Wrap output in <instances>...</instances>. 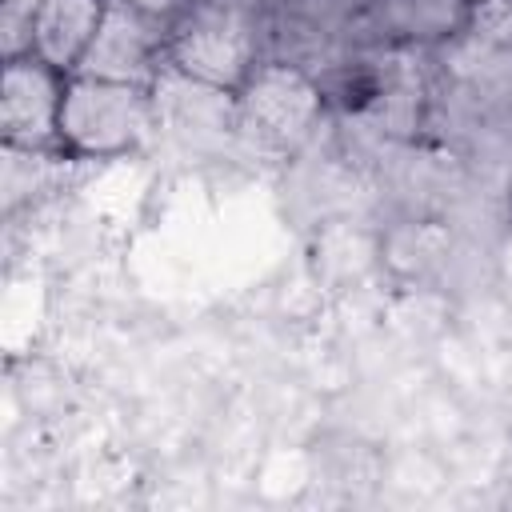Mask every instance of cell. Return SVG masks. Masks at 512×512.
I'll list each match as a JSON object with an SVG mask.
<instances>
[{
  "label": "cell",
  "mask_w": 512,
  "mask_h": 512,
  "mask_svg": "<svg viewBox=\"0 0 512 512\" xmlns=\"http://www.w3.org/2000/svg\"><path fill=\"white\" fill-rule=\"evenodd\" d=\"M160 56H168V20L136 8L132 0H108L104 20L72 76L156 84Z\"/></svg>",
  "instance_id": "4"
},
{
  "label": "cell",
  "mask_w": 512,
  "mask_h": 512,
  "mask_svg": "<svg viewBox=\"0 0 512 512\" xmlns=\"http://www.w3.org/2000/svg\"><path fill=\"white\" fill-rule=\"evenodd\" d=\"M372 32L400 44L452 40L468 24V0H368Z\"/></svg>",
  "instance_id": "7"
},
{
  "label": "cell",
  "mask_w": 512,
  "mask_h": 512,
  "mask_svg": "<svg viewBox=\"0 0 512 512\" xmlns=\"http://www.w3.org/2000/svg\"><path fill=\"white\" fill-rule=\"evenodd\" d=\"M260 8L236 0H180L168 16V64L200 84L240 92L260 64Z\"/></svg>",
  "instance_id": "1"
},
{
  "label": "cell",
  "mask_w": 512,
  "mask_h": 512,
  "mask_svg": "<svg viewBox=\"0 0 512 512\" xmlns=\"http://www.w3.org/2000/svg\"><path fill=\"white\" fill-rule=\"evenodd\" d=\"M156 128L152 84L68 76L60 104V144L76 156H120Z\"/></svg>",
  "instance_id": "2"
},
{
  "label": "cell",
  "mask_w": 512,
  "mask_h": 512,
  "mask_svg": "<svg viewBox=\"0 0 512 512\" xmlns=\"http://www.w3.org/2000/svg\"><path fill=\"white\" fill-rule=\"evenodd\" d=\"M236 104L240 128H248L268 148L292 152L316 132L324 112V88L312 72L288 60H260L236 92Z\"/></svg>",
  "instance_id": "3"
},
{
  "label": "cell",
  "mask_w": 512,
  "mask_h": 512,
  "mask_svg": "<svg viewBox=\"0 0 512 512\" xmlns=\"http://www.w3.org/2000/svg\"><path fill=\"white\" fill-rule=\"evenodd\" d=\"M108 0H44L32 24V56L72 76L88 52Z\"/></svg>",
  "instance_id": "6"
},
{
  "label": "cell",
  "mask_w": 512,
  "mask_h": 512,
  "mask_svg": "<svg viewBox=\"0 0 512 512\" xmlns=\"http://www.w3.org/2000/svg\"><path fill=\"white\" fill-rule=\"evenodd\" d=\"M64 72L28 56L4 60L0 80V136L12 152H44L60 144V104H64Z\"/></svg>",
  "instance_id": "5"
},
{
  "label": "cell",
  "mask_w": 512,
  "mask_h": 512,
  "mask_svg": "<svg viewBox=\"0 0 512 512\" xmlns=\"http://www.w3.org/2000/svg\"><path fill=\"white\" fill-rule=\"evenodd\" d=\"M44 0H0V48L4 60L32 52V24Z\"/></svg>",
  "instance_id": "9"
},
{
  "label": "cell",
  "mask_w": 512,
  "mask_h": 512,
  "mask_svg": "<svg viewBox=\"0 0 512 512\" xmlns=\"http://www.w3.org/2000/svg\"><path fill=\"white\" fill-rule=\"evenodd\" d=\"M468 4H476V0H468Z\"/></svg>",
  "instance_id": "11"
},
{
  "label": "cell",
  "mask_w": 512,
  "mask_h": 512,
  "mask_svg": "<svg viewBox=\"0 0 512 512\" xmlns=\"http://www.w3.org/2000/svg\"><path fill=\"white\" fill-rule=\"evenodd\" d=\"M464 32L476 36L480 44L512 52V0H476V4H468Z\"/></svg>",
  "instance_id": "8"
},
{
  "label": "cell",
  "mask_w": 512,
  "mask_h": 512,
  "mask_svg": "<svg viewBox=\"0 0 512 512\" xmlns=\"http://www.w3.org/2000/svg\"><path fill=\"white\" fill-rule=\"evenodd\" d=\"M132 4H136V8H144V12H152V16H164V20L180 8L176 0H132Z\"/></svg>",
  "instance_id": "10"
}]
</instances>
